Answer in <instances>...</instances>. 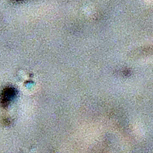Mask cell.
Instances as JSON below:
<instances>
[{
  "mask_svg": "<svg viewBox=\"0 0 153 153\" xmlns=\"http://www.w3.org/2000/svg\"><path fill=\"white\" fill-rule=\"evenodd\" d=\"M16 94V92L14 88L9 87L6 88L5 90L3 91L1 96V102L3 105H7L9 102L11 101Z\"/></svg>",
  "mask_w": 153,
  "mask_h": 153,
  "instance_id": "1",
  "label": "cell"
}]
</instances>
